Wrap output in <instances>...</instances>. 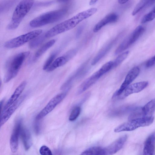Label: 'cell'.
Instances as JSON below:
<instances>
[{
	"mask_svg": "<svg viewBox=\"0 0 155 155\" xmlns=\"http://www.w3.org/2000/svg\"><path fill=\"white\" fill-rule=\"evenodd\" d=\"M30 54L29 51L21 52L14 55L9 60L4 78V83L8 82L16 76L24 61Z\"/></svg>",
	"mask_w": 155,
	"mask_h": 155,
	"instance_id": "cell-1",
	"label": "cell"
},
{
	"mask_svg": "<svg viewBox=\"0 0 155 155\" xmlns=\"http://www.w3.org/2000/svg\"><path fill=\"white\" fill-rule=\"evenodd\" d=\"M34 0H22L17 5L12 15V19L7 27L8 30L16 28L25 16L30 11Z\"/></svg>",
	"mask_w": 155,
	"mask_h": 155,
	"instance_id": "cell-2",
	"label": "cell"
},
{
	"mask_svg": "<svg viewBox=\"0 0 155 155\" xmlns=\"http://www.w3.org/2000/svg\"><path fill=\"white\" fill-rule=\"evenodd\" d=\"M66 12L65 9H59L45 13L31 21L29 25L35 28L54 22L62 18Z\"/></svg>",
	"mask_w": 155,
	"mask_h": 155,
	"instance_id": "cell-3",
	"label": "cell"
},
{
	"mask_svg": "<svg viewBox=\"0 0 155 155\" xmlns=\"http://www.w3.org/2000/svg\"><path fill=\"white\" fill-rule=\"evenodd\" d=\"M154 120L153 116L142 117L129 120L116 127L114 130L116 133L124 131H131L140 127L148 126L151 124Z\"/></svg>",
	"mask_w": 155,
	"mask_h": 155,
	"instance_id": "cell-4",
	"label": "cell"
},
{
	"mask_svg": "<svg viewBox=\"0 0 155 155\" xmlns=\"http://www.w3.org/2000/svg\"><path fill=\"white\" fill-rule=\"evenodd\" d=\"M42 32L41 29L31 31L7 41L5 43L4 46L9 49L19 47L39 36Z\"/></svg>",
	"mask_w": 155,
	"mask_h": 155,
	"instance_id": "cell-5",
	"label": "cell"
},
{
	"mask_svg": "<svg viewBox=\"0 0 155 155\" xmlns=\"http://www.w3.org/2000/svg\"><path fill=\"white\" fill-rule=\"evenodd\" d=\"M144 31L145 28L143 26H138L119 46L115 51V54H118L129 47L138 39Z\"/></svg>",
	"mask_w": 155,
	"mask_h": 155,
	"instance_id": "cell-6",
	"label": "cell"
},
{
	"mask_svg": "<svg viewBox=\"0 0 155 155\" xmlns=\"http://www.w3.org/2000/svg\"><path fill=\"white\" fill-rule=\"evenodd\" d=\"M66 95V93L64 92L58 94L53 97L36 116V120H40L49 114L64 99Z\"/></svg>",
	"mask_w": 155,
	"mask_h": 155,
	"instance_id": "cell-7",
	"label": "cell"
},
{
	"mask_svg": "<svg viewBox=\"0 0 155 155\" xmlns=\"http://www.w3.org/2000/svg\"><path fill=\"white\" fill-rule=\"evenodd\" d=\"M140 71V69L137 66L134 67L131 69L126 76L120 88L114 93L112 97H115L120 95L125 88L138 76Z\"/></svg>",
	"mask_w": 155,
	"mask_h": 155,
	"instance_id": "cell-8",
	"label": "cell"
},
{
	"mask_svg": "<svg viewBox=\"0 0 155 155\" xmlns=\"http://www.w3.org/2000/svg\"><path fill=\"white\" fill-rule=\"evenodd\" d=\"M21 120H18L15 124L10 140V146L11 151L17 152L18 146V138L21 128Z\"/></svg>",
	"mask_w": 155,
	"mask_h": 155,
	"instance_id": "cell-9",
	"label": "cell"
},
{
	"mask_svg": "<svg viewBox=\"0 0 155 155\" xmlns=\"http://www.w3.org/2000/svg\"><path fill=\"white\" fill-rule=\"evenodd\" d=\"M148 84L147 81H142L130 84L119 96L120 98H124L133 94L140 92L145 88Z\"/></svg>",
	"mask_w": 155,
	"mask_h": 155,
	"instance_id": "cell-10",
	"label": "cell"
},
{
	"mask_svg": "<svg viewBox=\"0 0 155 155\" xmlns=\"http://www.w3.org/2000/svg\"><path fill=\"white\" fill-rule=\"evenodd\" d=\"M25 95L21 96L6 110L1 113L0 125L1 127L8 120L12 115L24 101Z\"/></svg>",
	"mask_w": 155,
	"mask_h": 155,
	"instance_id": "cell-11",
	"label": "cell"
},
{
	"mask_svg": "<svg viewBox=\"0 0 155 155\" xmlns=\"http://www.w3.org/2000/svg\"><path fill=\"white\" fill-rule=\"evenodd\" d=\"M127 138V136L126 135L122 136L110 145L104 148V155H112L117 152L123 147Z\"/></svg>",
	"mask_w": 155,
	"mask_h": 155,
	"instance_id": "cell-12",
	"label": "cell"
},
{
	"mask_svg": "<svg viewBox=\"0 0 155 155\" xmlns=\"http://www.w3.org/2000/svg\"><path fill=\"white\" fill-rule=\"evenodd\" d=\"M103 75L98 70L85 81L79 87L77 94H80L94 84Z\"/></svg>",
	"mask_w": 155,
	"mask_h": 155,
	"instance_id": "cell-13",
	"label": "cell"
},
{
	"mask_svg": "<svg viewBox=\"0 0 155 155\" xmlns=\"http://www.w3.org/2000/svg\"><path fill=\"white\" fill-rule=\"evenodd\" d=\"M25 81H22L16 88L14 92L4 107L1 113L6 110L13 104L18 98L24 89L26 85Z\"/></svg>",
	"mask_w": 155,
	"mask_h": 155,
	"instance_id": "cell-14",
	"label": "cell"
},
{
	"mask_svg": "<svg viewBox=\"0 0 155 155\" xmlns=\"http://www.w3.org/2000/svg\"><path fill=\"white\" fill-rule=\"evenodd\" d=\"M118 19V16L117 14L114 13H110L106 16L95 25L93 29V31L94 32H97L107 24L117 21Z\"/></svg>",
	"mask_w": 155,
	"mask_h": 155,
	"instance_id": "cell-15",
	"label": "cell"
},
{
	"mask_svg": "<svg viewBox=\"0 0 155 155\" xmlns=\"http://www.w3.org/2000/svg\"><path fill=\"white\" fill-rule=\"evenodd\" d=\"M155 146V132L150 134L146 140L143 149V154L153 155Z\"/></svg>",
	"mask_w": 155,
	"mask_h": 155,
	"instance_id": "cell-16",
	"label": "cell"
},
{
	"mask_svg": "<svg viewBox=\"0 0 155 155\" xmlns=\"http://www.w3.org/2000/svg\"><path fill=\"white\" fill-rule=\"evenodd\" d=\"M117 39H113L102 48L94 57L91 62V65L96 64L109 51L116 42Z\"/></svg>",
	"mask_w": 155,
	"mask_h": 155,
	"instance_id": "cell-17",
	"label": "cell"
},
{
	"mask_svg": "<svg viewBox=\"0 0 155 155\" xmlns=\"http://www.w3.org/2000/svg\"><path fill=\"white\" fill-rule=\"evenodd\" d=\"M24 147L26 150H28L32 144L31 134L26 127H21L20 134Z\"/></svg>",
	"mask_w": 155,
	"mask_h": 155,
	"instance_id": "cell-18",
	"label": "cell"
},
{
	"mask_svg": "<svg viewBox=\"0 0 155 155\" xmlns=\"http://www.w3.org/2000/svg\"><path fill=\"white\" fill-rule=\"evenodd\" d=\"M141 109L143 117H152L155 110V98L147 103Z\"/></svg>",
	"mask_w": 155,
	"mask_h": 155,
	"instance_id": "cell-19",
	"label": "cell"
},
{
	"mask_svg": "<svg viewBox=\"0 0 155 155\" xmlns=\"http://www.w3.org/2000/svg\"><path fill=\"white\" fill-rule=\"evenodd\" d=\"M68 60L65 55L56 58L46 70L47 72H51L65 64Z\"/></svg>",
	"mask_w": 155,
	"mask_h": 155,
	"instance_id": "cell-20",
	"label": "cell"
},
{
	"mask_svg": "<svg viewBox=\"0 0 155 155\" xmlns=\"http://www.w3.org/2000/svg\"><path fill=\"white\" fill-rule=\"evenodd\" d=\"M54 39L51 40L43 45L35 52L34 55L35 60L38 58L55 43Z\"/></svg>",
	"mask_w": 155,
	"mask_h": 155,
	"instance_id": "cell-21",
	"label": "cell"
},
{
	"mask_svg": "<svg viewBox=\"0 0 155 155\" xmlns=\"http://www.w3.org/2000/svg\"><path fill=\"white\" fill-rule=\"evenodd\" d=\"M81 155H104V148L99 147H90L83 152Z\"/></svg>",
	"mask_w": 155,
	"mask_h": 155,
	"instance_id": "cell-22",
	"label": "cell"
},
{
	"mask_svg": "<svg viewBox=\"0 0 155 155\" xmlns=\"http://www.w3.org/2000/svg\"><path fill=\"white\" fill-rule=\"evenodd\" d=\"M148 3L149 0H140L133 11L132 15H135L144 8L148 7Z\"/></svg>",
	"mask_w": 155,
	"mask_h": 155,
	"instance_id": "cell-23",
	"label": "cell"
},
{
	"mask_svg": "<svg viewBox=\"0 0 155 155\" xmlns=\"http://www.w3.org/2000/svg\"><path fill=\"white\" fill-rule=\"evenodd\" d=\"M38 36L30 41L29 44L30 48H36L41 44L44 41L45 38H46L45 35Z\"/></svg>",
	"mask_w": 155,
	"mask_h": 155,
	"instance_id": "cell-24",
	"label": "cell"
},
{
	"mask_svg": "<svg viewBox=\"0 0 155 155\" xmlns=\"http://www.w3.org/2000/svg\"><path fill=\"white\" fill-rule=\"evenodd\" d=\"M129 53V51H127L123 52L118 55L113 61L112 68L119 65L127 57Z\"/></svg>",
	"mask_w": 155,
	"mask_h": 155,
	"instance_id": "cell-25",
	"label": "cell"
},
{
	"mask_svg": "<svg viewBox=\"0 0 155 155\" xmlns=\"http://www.w3.org/2000/svg\"><path fill=\"white\" fill-rule=\"evenodd\" d=\"M155 18V6L150 12L143 17L141 22L142 24H145L152 21Z\"/></svg>",
	"mask_w": 155,
	"mask_h": 155,
	"instance_id": "cell-26",
	"label": "cell"
},
{
	"mask_svg": "<svg viewBox=\"0 0 155 155\" xmlns=\"http://www.w3.org/2000/svg\"><path fill=\"white\" fill-rule=\"evenodd\" d=\"M81 112V108L78 106L75 107L71 111L69 117L70 121L75 120L79 116Z\"/></svg>",
	"mask_w": 155,
	"mask_h": 155,
	"instance_id": "cell-27",
	"label": "cell"
},
{
	"mask_svg": "<svg viewBox=\"0 0 155 155\" xmlns=\"http://www.w3.org/2000/svg\"><path fill=\"white\" fill-rule=\"evenodd\" d=\"M57 52L52 54L49 57L43 65V69L44 70H46L51 64L57 55Z\"/></svg>",
	"mask_w": 155,
	"mask_h": 155,
	"instance_id": "cell-28",
	"label": "cell"
},
{
	"mask_svg": "<svg viewBox=\"0 0 155 155\" xmlns=\"http://www.w3.org/2000/svg\"><path fill=\"white\" fill-rule=\"evenodd\" d=\"M113 61H110L104 64L99 70L103 75L112 68Z\"/></svg>",
	"mask_w": 155,
	"mask_h": 155,
	"instance_id": "cell-29",
	"label": "cell"
},
{
	"mask_svg": "<svg viewBox=\"0 0 155 155\" xmlns=\"http://www.w3.org/2000/svg\"><path fill=\"white\" fill-rule=\"evenodd\" d=\"M39 153L41 155H52V152L48 147L45 145L42 146L39 149Z\"/></svg>",
	"mask_w": 155,
	"mask_h": 155,
	"instance_id": "cell-30",
	"label": "cell"
},
{
	"mask_svg": "<svg viewBox=\"0 0 155 155\" xmlns=\"http://www.w3.org/2000/svg\"><path fill=\"white\" fill-rule=\"evenodd\" d=\"M155 64V55L149 59L147 61L146 66L147 68H150Z\"/></svg>",
	"mask_w": 155,
	"mask_h": 155,
	"instance_id": "cell-31",
	"label": "cell"
},
{
	"mask_svg": "<svg viewBox=\"0 0 155 155\" xmlns=\"http://www.w3.org/2000/svg\"><path fill=\"white\" fill-rule=\"evenodd\" d=\"M35 131L36 133H38L39 131V129H40V127L39 124L37 122H36L35 123Z\"/></svg>",
	"mask_w": 155,
	"mask_h": 155,
	"instance_id": "cell-32",
	"label": "cell"
},
{
	"mask_svg": "<svg viewBox=\"0 0 155 155\" xmlns=\"http://www.w3.org/2000/svg\"><path fill=\"white\" fill-rule=\"evenodd\" d=\"M129 0H118V3L121 4H124L127 2Z\"/></svg>",
	"mask_w": 155,
	"mask_h": 155,
	"instance_id": "cell-33",
	"label": "cell"
},
{
	"mask_svg": "<svg viewBox=\"0 0 155 155\" xmlns=\"http://www.w3.org/2000/svg\"><path fill=\"white\" fill-rule=\"evenodd\" d=\"M98 0H90L89 5H92L94 4Z\"/></svg>",
	"mask_w": 155,
	"mask_h": 155,
	"instance_id": "cell-34",
	"label": "cell"
},
{
	"mask_svg": "<svg viewBox=\"0 0 155 155\" xmlns=\"http://www.w3.org/2000/svg\"><path fill=\"white\" fill-rule=\"evenodd\" d=\"M155 2V0H149L148 6H150Z\"/></svg>",
	"mask_w": 155,
	"mask_h": 155,
	"instance_id": "cell-35",
	"label": "cell"
},
{
	"mask_svg": "<svg viewBox=\"0 0 155 155\" xmlns=\"http://www.w3.org/2000/svg\"><path fill=\"white\" fill-rule=\"evenodd\" d=\"M70 0H57L58 2H66Z\"/></svg>",
	"mask_w": 155,
	"mask_h": 155,
	"instance_id": "cell-36",
	"label": "cell"
},
{
	"mask_svg": "<svg viewBox=\"0 0 155 155\" xmlns=\"http://www.w3.org/2000/svg\"><path fill=\"white\" fill-rule=\"evenodd\" d=\"M3 102H4V101H3V100L1 101V102H0V107H1V111H2V104H3Z\"/></svg>",
	"mask_w": 155,
	"mask_h": 155,
	"instance_id": "cell-37",
	"label": "cell"
}]
</instances>
